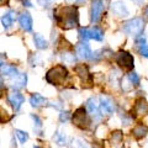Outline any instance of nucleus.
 I'll list each match as a JSON object with an SVG mask.
<instances>
[{"label": "nucleus", "mask_w": 148, "mask_h": 148, "mask_svg": "<svg viewBox=\"0 0 148 148\" xmlns=\"http://www.w3.org/2000/svg\"><path fill=\"white\" fill-rule=\"evenodd\" d=\"M10 85L12 88H16V89H20V88L25 86L26 85V74H18L17 77L11 78Z\"/></svg>", "instance_id": "dca6fc26"}, {"label": "nucleus", "mask_w": 148, "mask_h": 148, "mask_svg": "<svg viewBox=\"0 0 148 148\" xmlns=\"http://www.w3.org/2000/svg\"><path fill=\"white\" fill-rule=\"evenodd\" d=\"M67 77H68L67 68L62 66V64H58V66L51 68L47 72V74H46V80H47L49 84H53V85H62V84H64Z\"/></svg>", "instance_id": "f03ea898"}, {"label": "nucleus", "mask_w": 148, "mask_h": 148, "mask_svg": "<svg viewBox=\"0 0 148 148\" xmlns=\"http://www.w3.org/2000/svg\"><path fill=\"white\" fill-rule=\"evenodd\" d=\"M128 79H130V82H131L133 85H137L138 83H140V78H138L137 74H136V73H133V72L128 74Z\"/></svg>", "instance_id": "b1692460"}, {"label": "nucleus", "mask_w": 148, "mask_h": 148, "mask_svg": "<svg viewBox=\"0 0 148 148\" xmlns=\"http://www.w3.org/2000/svg\"><path fill=\"white\" fill-rule=\"evenodd\" d=\"M146 15H147V16H148V8H147V9H146Z\"/></svg>", "instance_id": "c756f323"}, {"label": "nucleus", "mask_w": 148, "mask_h": 148, "mask_svg": "<svg viewBox=\"0 0 148 148\" xmlns=\"http://www.w3.org/2000/svg\"><path fill=\"white\" fill-rule=\"evenodd\" d=\"M34 42H35V46L38 49H45V48H47V41L45 40V37L43 36H41L40 34H35L34 36Z\"/></svg>", "instance_id": "6ab92c4d"}, {"label": "nucleus", "mask_w": 148, "mask_h": 148, "mask_svg": "<svg viewBox=\"0 0 148 148\" xmlns=\"http://www.w3.org/2000/svg\"><path fill=\"white\" fill-rule=\"evenodd\" d=\"M54 141L58 143V145H66V136H63L62 133H57V135L54 136Z\"/></svg>", "instance_id": "393cba45"}, {"label": "nucleus", "mask_w": 148, "mask_h": 148, "mask_svg": "<svg viewBox=\"0 0 148 148\" xmlns=\"http://www.w3.org/2000/svg\"><path fill=\"white\" fill-rule=\"evenodd\" d=\"M46 103H47V100L41 94H32V96L30 98V104L34 106V108H40V106L45 105Z\"/></svg>", "instance_id": "f3484780"}, {"label": "nucleus", "mask_w": 148, "mask_h": 148, "mask_svg": "<svg viewBox=\"0 0 148 148\" xmlns=\"http://www.w3.org/2000/svg\"><path fill=\"white\" fill-rule=\"evenodd\" d=\"M145 27V21L141 17H135L123 24V31L130 36H140Z\"/></svg>", "instance_id": "7ed1b4c3"}, {"label": "nucleus", "mask_w": 148, "mask_h": 148, "mask_svg": "<svg viewBox=\"0 0 148 148\" xmlns=\"http://www.w3.org/2000/svg\"><path fill=\"white\" fill-rule=\"evenodd\" d=\"M147 133H148V127L143 123H138L137 126L132 130V135L135 136L137 140H141V138L146 137Z\"/></svg>", "instance_id": "2eb2a0df"}, {"label": "nucleus", "mask_w": 148, "mask_h": 148, "mask_svg": "<svg viewBox=\"0 0 148 148\" xmlns=\"http://www.w3.org/2000/svg\"><path fill=\"white\" fill-rule=\"evenodd\" d=\"M74 72L77 73V75L80 78V80L83 82V85L86 84V86H90L92 79H91V75L89 73V69H88L86 66L84 64H78V66L74 68Z\"/></svg>", "instance_id": "0eeeda50"}, {"label": "nucleus", "mask_w": 148, "mask_h": 148, "mask_svg": "<svg viewBox=\"0 0 148 148\" xmlns=\"http://www.w3.org/2000/svg\"><path fill=\"white\" fill-rule=\"evenodd\" d=\"M18 22L22 30L25 31H31L32 30V17L29 12H22L20 17H18Z\"/></svg>", "instance_id": "ddd939ff"}, {"label": "nucleus", "mask_w": 148, "mask_h": 148, "mask_svg": "<svg viewBox=\"0 0 148 148\" xmlns=\"http://www.w3.org/2000/svg\"><path fill=\"white\" fill-rule=\"evenodd\" d=\"M75 53L78 54V57L82 59H90L91 58V49L89 47V45L83 42V43H78L75 47Z\"/></svg>", "instance_id": "9b49d317"}, {"label": "nucleus", "mask_w": 148, "mask_h": 148, "mask_svg": "<svg viewBox=\"0 0 148 148\" xmlns=\"http://www.w3.org/2000/svg\"><path fill=\"white\" fill-rule=\"evenodd\" d=\"M1 73L4 74V75L6 77H10V78H14V77H17L18 75V72L17 69L15 67L12 66H1Z\"/></svg>", "instance_id": "aec40b11"}, {"label": "nucleus", "mask_w": 148, "mask_h": 148, "mask_svg": "<svg viewBox=\"0 0 148 148\" xmlns=\"http://www.w3.org/2000/svg\"><path fill=\"white\" fill-rule=\"evenodd\" d=\"M69 117V112L68 111H63V112L61 114V121H67Z\"/></svg>", "instance_id": "cd10ccee"}, {"label": "nucleus", "mask_w": 148, "mask_h": 148, "mask_svg": "<svg viewBox=\"0 0 148 148\" xmlns=\"http://www.w3.org/2000/svg\"><path fill=\"white\" fill-rule=\"evenodd\" d=\"M15 133H16V137L18 138V141L21 143H25V142H27V140H29V135H27L26 132L21 131V130H16Z\"/></svg>", "instance_id": "5701e85b"}, {"label": "nucleus", "mask_w": 148, "mask_h": 148, "mask_svg": "<svg viewBox=\"0 0 148 148\" xmlns=\"http://www.w3.org/2000/svg\"><path fill=\"white\" fill-rule=\"evenodd\" d=\"M57 24L63 29H72L78 25V11L75 6H59L54 10Z\"/></svg>", "instance_id": "f257e3e1"}, {"label": "nucleus", "mask_w": 148, "mask_h": 148, "mask_svg": "<svg viewBox=\"0 0 148 148\" xmlns=\"http://www.w3.org/2000/svg\"><path fill=\"white\" fill-rule=\"evenodd\" d=\"M86 109H88L89 114L94 119H96V120L100 119V114H101V111H100V104L98 103V100H96L95 98H91V99L88 100Z\"/></svg>", "instance_id": "1a4fd4ad"}, {"label": "nucleus", "mask_w": 148, "mask_h": 148, "mask_svg": "<svg viewBox=\"0 0 148 148\" xmlns=\"http://www.w3.org/2000/svg\"><path fill=\"white\" fill-rule=\"evenodd\" d=\"M9 103L11 104V106H12V109L15 110V111H17L18 109L21 108V105L24 104V101H25V98H24V95L22 94H20L18 91H14V92H11L10 95H9Z\"/></svg>", "instance_id": "9d476101"}, {"label": "nucleus", "mask_w": 148, "mask_h": 148, "mask_svg": "<svg viewBox=\"0 0 148 148\" xmlns=\"http://www.w3.org/2000/svg\"><path fill=\"white\" fill-rule=\"evenodd\" d=\"M35 148H40V147H35Z\"/></svg>", "instance_id": "7c9ffc66"}, {"label": "nucleus", "mask_w": 148, "mask_h": 148, "mask_svg": "<svg viewBox=\"0 0 148 148\" xmlns=\"http://www.w3.org/2000/svg\"><path fill=\"white\" fill-rule=\"evenodd\" d=\"M79 35L83 40H89V38H92L95 41H103V37H104V34L103 31L98 27H94V29H80L79 30Z\"/></svg>", "instance_id": "423d86ee"}, {"label": "nucleus", "mask_w": 148, "mask_h": 148, "mask_svg": "<svg viewBox=\"0 0 148 148\" xmlns=\"http://www.w3.org/2000/svg\"><path fill=\"white\" fill-rule=\"evenodd\" d=\"M0 4L4 6V5H8L9 4V0H0Z\"/></svg>", "instance_id": "c85d7f7f"}, {"label": "nucleus", "mask_w": 148, "mask_h": 148, "mask_svg": "<svg viewBox=\"0 0 148 148\" xmlns=\"http://www.w3.org/2000/svg\"><path fill=\"white\" fill-rule=\"evenodd\" d=\"M140 54L141 56H143V57H146V58H148V46L147 45H143V46H141L140 47Z\"/></svg>", "instance_id": "bb28decb"}, {"label": "nucleus", "mask_w": 148, "mask_h": 148, "mask_svg": "<svg viewBox=\"0 0 148 148\" xmlns=\"http://www.w3.org/2000/svg\"><path fill=\"white\" fill-rule=\"evenodd\" d=\"M73 148H90L89 146H88V143L82 141V140H77L75 141V145L73 146Z\"/></svg>", "instance_id": "a878e982"}, {"label": "nucleus", "mask_w": 148, "mask_h": 148, "mask_svg": "<svg viewBox=\"0 0 148 148\" xmlns=\"http://www.w3.org/2000/svg\"><path fill=\"white\" fill-rule=\"evenodd\" d=\"M133 111H135V114L137 115V116H142V115L148 114V103L143 98L138 99L136 101V104H135Z\"/></svg>", "instance_id": "4468645a"}, {"label": "nucleus", "mask_w": 148, "mask_h": 148, "mask_svg": "<svg viewBox=\"0 0 148 148\" xmlns=\"http://www.w3.org/2000/svg\"><path fill=\"white\" fill-rule=\"evenodd\" d=\"M101 115H111L115 111V104L106 96H100L99 99Z\"/></svg>", "instance_id": "6e6552de"}, {"label": "nucleus", "mask_w": 148, "mask_h": 148, "mask_svg": "<svg viewBox=\"0 0 148 148\" xmlns=\"http://www.w3.org/2000/svg\"><path fill=\"white\" fill-rule=\"evenodd\" d=\"M116 63L119 64L121 68L126 69V71H131L133 68V57L128 52H125V51H120L116 56Z\"/></svg>", "instance_id": "39448f33"}, {"label": "nucleus", "mask_w": 148, "mask_h": 148, "mask_svg": "<svg viewBox=\"0 0 148 148\" xmlns=\"http://www.w3.org/2000/svg\"><path fill=\"white\" fill-rule=\"evenodd\" d=\"M73 123L79 128H88L89 127V119H88L86 111L84 108H79L73 114Z\"/></svg>", "instance_id": "20e7f679"}, {"label": "nucleus", "mask_w": 148, "mask_h": 148, "mask_svg": "<svg viewBox=\"0 0 148 148\" xmlns=\"http://www.w3.org/2000/svg\"><path fill=\"white\" fill-rule=\"evenodd\" d=\"M104 10V4L103 0H95L91 5V21L96 22L100 18L101 14H103Z\"/></svg>", "instance_id": "f8f14e48"}, {"label": "nucleus", "mask_w": 148, "mask_h": 148, "mask_svg": "<svg viewBox=\"0 0 148 148\" xmlns=\"http://www.w3.org/2000/svg\"><path fill=\"white\" fill-rule=\"evenodd\" d=\"M112 11L116 14L117 16H125L127 15V10L125 9V6L122 5L121 3H115L112 5Z\"/></svg>", "instance_id": "412c9836"}, {"label": "nucleus", "mask_w": 148, "mask_h": 148, "mask_svg": "<svg viewBox=\"0 0 148 148\" xmlns=\"http://www.w3.org/2000/svg\"><path fill=\"white\" fill-rule=\"evenodd\" d=\"M14 20H15V12L14 11H9L6 14H4L3 17H1V24L3 26L5 27V29H8V27H10L12 25Z\"/></svg>", "instance_id": "a211bd4d"}, {"label": "nucleus", "mask_w": 148, "mask_h": 148, "mask_svg": "<svg viewBox=\"0 0 148 148\" xmlns=\"http://www.w3.org/2000/svg\"><path fill=\"white\" fill-rule=\"evenodd\" d=\"M111 142H112V145L120 146V143L122 142V132L121 131L112 132V135H111Z\"/></svg>", "instance_id": "4be33fe9"}]
</instances>
